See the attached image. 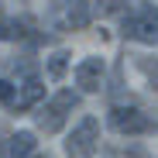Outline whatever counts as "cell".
Wrapping results in <instances>:
<instances>
[{
    "instance_id": "obj_2",
    "label": "cell",
    "mask_w": 158,
    "mask_h": 158,
    "mask_svg": "<svg viewBox=\"0 0 158 158\" xmlns=\"http://www.w3.org/2000/svg\"><path fill=\"white\" fill-rule=\"evenodd\" d=\"M76 107H79V93L59 89L48 103H38V107H35V127L41 131V134H59Z\"/></svg>"
},
{
    "instance_id": "obj_11",
    "label": "cell",
    "mask_w": 158,
    "mask_h": 158,
    "mask_svg": "<svg viewBox=\"0 0 158 158\" xmlns=\"http://www.w3.org/2000/svg\"><path fill=\"white\" fill-rule=\"evenodd\" d=\"M14 103H17V83L4 76V79H0V107L14 110Z\"/></svg>"
},
{
    "instance_id": "obj_7",
    "label": "cell",
    "mask_w": 158,
    "mask_h": 158,
    "mask_svg": "<svg viewBox=\"0 0 158 158\" xmlns=\"http://www.w3.org/2000/svg\"><path fill=\"white\" fill-rule=\"evenodd\" d=\"M41 96H45V86H41L38 76H24V79H17V103H14V114H28V110H35L38 103H41Z\"/></svg>"
},
{
    "instance_id": "obj_9",
    "label": "cell",
    "mask_w": 158,
    "mask_h": 158,
    "mask_svg": "<svg viewBox=\"0 0 158 158\" xmlns=\"http://www.w3.org/2000/svg\"><path fill=\"white\" fill-rule=\"evenodd\" d=\"M69 65H72V55L65 48H59V52H52V55L45 59V72H48V79H65V72H69Z\"/></svg>"
},
{
    "instance_id": "obj_10",
    "label": "cell",
    "mask_w": 158,
    "mask_h": 158,
    "mask_svg": "<svg viewBox=\"0 0 158 158\" xmlns=\"http://www.w3.org/2000/svg\"><path fill=\"white\" fill-rule=\"evenodd\" d=\"M127 59L134 62V69L148 79V86L158 93V59H155V55H127Z\"/></svg>"
},
{
    "instance_id": "obj_3",
    "label": "cell",
    "mask_w": 158,
    "mask_h": 158,
    "mask_svg": "<svg viewBox=\"0 0 158 158\" xmlns=\"http://www.w3.org/2000/svg\"><path fill=\"white\" fill-rule=\"evenodd\" d=\"M120 35L127 41L158 45V4H138L120 17Z\"/></svg>"
},
{
    "instance_id": "obj_8",
    "label": "cell",
    "mask_w": 158,
    "mask_h": 158,
    "mask_svg": "<svg viewBox=\"0 0 158 158\" xmlns=\"http://www.w3.org/2000/svg\"><path fill=\"white\" fill-rule=\"evenodd\" d=\"M7 151H10V158H31L38 151L35 131H17V134H10L7 138Z\"/></svg>"
},
{
    "instance_id": "obj_13",
    "label": "cell",
    "mask_w": 158,
    "mask_h": 158,
    "mask_svg": "<svg viewBox=\"0 0 158 158\" xmlns=\"http://www.w3.org/2000/svg\"><path fill=\"white\" fill-rule=\"evenodd\" d=\"M31 158H48V155H38V151H35V155H31Z\"/></svg>"
},
{
    "instance_id": "obj_6",
    "label": "cell",
    "mask_w": 158,
    "mask_h": 158,
    "mask_svg": "<svg viewBox=\"0 0 158 158\" xmlns=\"http://www.w3.org/2000/svg\"><path fill=\"white\" fill-rule=\"evenodd\" d=\"M55 10L62 14V28H69V31H86L93 21L89 0H55Z\"/></svg>"
},
{
    "instance_id": "obj_1",
    "label": "cell",
    "mask_w": 158,
    "mask_h": 158,
    "mask_svg": "<svg viewBox=\"0 0 158 158\" xmlns=\"http://www.w3.org/2000/svg\"><path fill=\"white\" fill-rule=\"evenodd\" d=\"M107 124H110V131H117L124 138H141V134H155L158 131V117L151 110H144L141 103H134L131 96H127V103H114L110 107Z\"/></svg>"
},
{
    "instance_id": "obj_12",
    "label": "cell",
    "mask_w": 158,
    "mask_h": 158,
    "mask_svg": "<svg viewBox=\"0 0 158 158\" xmlns=\"http://www.w3.org/2000/svg\"><path fill=\"white\" fill-rule=\"evenodd\" d=\"M96 7H100V14H127V4L124 0H96Z\"/></svg>"
},
{
    "instance_id": "obj_4",
    "label": "cell",
    "mask_w": 158,
    "mask_h": 158,
    "mask_svg": "<svg viewBox=\"0 0 158 158\" xmlns=\"http://www.w3.org/2000/svg\"><path fill=\"white\" fill-rule=\"evenodd\" d=\"M100 151V120L86 114L65 138V158H96Z\"/></svg>"
},
{
    "instance_id": "obj_5",
    "label": "cell",
    "mask_w": 158,
    "mask_h": 158,
    "mask_svg": "<svg viewBox=\"0 0 158 158\" xmlns=\"http://www.w3.org/2000/svg\"><path fill=\"white\" fill-rule=\"evenodd\" d=\"M76 86L83 93H100L103 86H107V62H103L100 55H86L76 65Z\"/></svg>"
}]
</instances>
